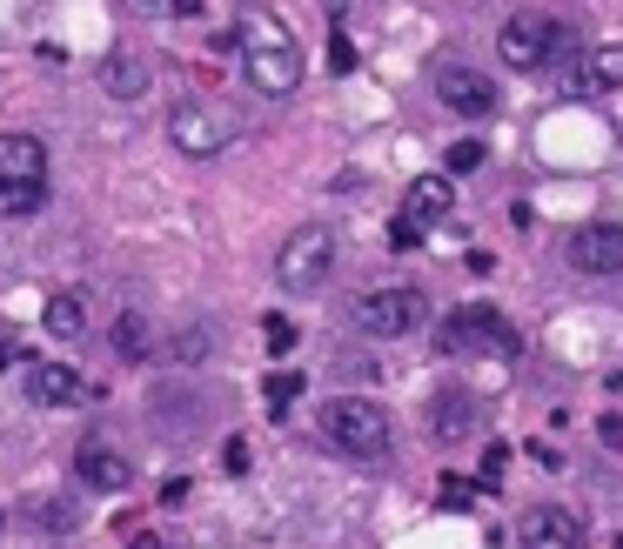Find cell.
I'll list each match as a JSON object with an SVG mask.
<instances>
[{
  "instance_id": "2e32d148",
  "label": "cell",
  "mask_w": 623,
  "mask_h": 549,
  "mask_svg": "<svg viewBox=\"0 0 623 549\" xmlns=\"http://www.w3.org/2000/svg\"><path fill=\"white\" fill-rule=\"evenodd\" d=\"M101 88H108L114 101H141V94H148V61L128 54V47H114L108 61H101Z\"/></svg>"
},
{
  "instance_id": "603a6c76",
  "label": "cell",
  "mask_w": 623,
  "mask_h": 549,
  "mask_svg": "<svg viewBox=\"0 0 623 549\" xmlns=\"http://www.w3.org/2000/svg\"><path fill=\"white\" fill-rule=\"evenodd\" d=\"M208 342H215V335H208V329H201V322H195V329H181L175 355H181V362H201V355H208Z\"/></svg>"
},
{
  "instance_id": "83f0119b",
  "label": "cell",
  "mask_w": 623,
  "mask_h": 549,
  "mask_svg": "<svg viewBox=\"0 0 623 549\" xmlns=\"http://www.w3.org/2000/svg\"><path fill=\"white\" fill-rule=\"evenodd\" d=\"M128 549H181L175 536H161V529H141V536H128Z\"/></svg>"
},
{
  "instance_id": "7402d4cb",
  "label": "cell",
  "mask_w": 623,
  "mask_h": 549,
  "mask_svg": "<svg viewBox=\"0 0 623 549\" xmlns=\"http://www.w3.org/2000/svg\"><path fill=\"white\" fill-rule=\"evenodd\" d=\"M262 335H268V355H289L295 349V322H282V315H268Z\"/></svg>"
},
{
  "instance_id": "ba28073f",
  "label": "cell",
  "mask_w": 623,
  "mask_h": 549,
  "mask_svg": "<svg viewBox=\"0 0 623 549\" xmlns=\"http://www.w3.org/2000/svg\"><path fill=\"white\" fill-rule=\"evenodd\" d=\"M496 47H503V67H516V74H543V67H557V54L570 47V34H563L550 14H510L503 34H496Z\"/></svg>"
},
{
  "instance_id": "e0dca14e",
  "label": "cell",
  "mask_w": 623,
  "mask_h": 549,
  "mask_svg": "<svg viewBox=\"0 0 623 549\" xmlns=\"http://www.w3.org/2000/svg\"><path fill=\"white\" fill-rule=\"evenodd\" d=\"M47 335H54V342H81V335H88V295H47Z\"/></svg>"
},
{
  "instance_id": "d4e9b609",
  "label": "cell",
  "mask_w": 623,
  "mask_h": 549,
  "mask_svg": "<svg viewBox=\"0 0 623 549\" xmlns=\"http://www.w3.org/2000/svg\"><path fill=\"white\" fill-rule=\"evenodd\" d=\"M329 67H335V74H349V67H356V41H349L342 27H335V41H329Z\"/></svg>"
},
{
  "instance_id": "8992f818",
  "label": "cell",
  "mask_w": 623,
  "mask_h": 549,
  "mask_svg": "<svg viewBox=\"0 0 623 549\" xmlns=\"http://www.w3.org/2000/svg\"><path fill=\"white\" fill-rule=\"evenodd\" d=\"M335 275V228L309 221V228H295L282 255H275V282L289 288V295H315V288Z\"/></svg>"
},
{
  "instance_id": "7a4b0ae2",
  "label": "cell",
  "mask_w": 623,
  "mask_h": 549,
  "mask_svg": "<svg viewBox=\"0 0 623 549\" xmlns=\"http://www.w3.org/2000/svg\"><path fill=\"white\" fill-rule=\"evenodd\" d=\"M242 134H248V114L235 108V101H222V94H195V101H181V108L168 114V141H175L181 154H195V161L228 154Z\"/></svg>"
},
{
  "instance_id": "ac0fdd59",
  "label": "cell",
  "mask_w": 623,
  "mask_h": 549,
  "mask_svg": "<svg viewBox=\"0 0 623 549\" xmlns=\"http://www.w3.org/2000/svg\"><path fill=\"white\" fill-rule=\"evenodd\" d=\"M148 349H155V329H148V315H141V308H128V315L114 322V355H128V362H141Z\"/></svg>"
},
{
  "instance_id": "52a82bcc",
  "label": "cell",
  "mask_w": 623,
  "mask_h": 549,
  "mask_svg": "<svg viewBox=\"0 0 623 549\" xmlns=\"http://www.w3.org/2000/svg\"><path fill=\"white\" fill-rule=\"evenodd\" d=\"M423 288L409 282H389V288H369L356 308H349V322H356L362 335H376V342H402V335L423 329Z\"/></svg>"
},
{
  "instance_id": "f546056e",
  "label": "cell",
  "mask_w": 623,
  "mask_h": 549,
  "mask_svg": "<svg viewBox=\"0 0 623 549\" xmlns=\"http://www.w3.org/2000/svg\"><path fill=\"white\" fill-rule=\"evenodd\" d=\"M222 462H228V476H242V469H248V449H242V442H228Z\"/></svg>"
},
{
  "instance_id": "f1b7e54d",
  "label": "cell",
  "mask_w": 623,
  "mask_h": 549,
  "mask_svg": "<svg viewBox=\"0 0 623 549\" xmlns=\"http://www.w3.org/2000/svg\"><path fill=\"white\" fill-rule=\"evenodd\" d=\"M14 362H27V355H21V335L0 329V369H14Z\"/></svg>"
},
{
  "instance_id": "6da1fadb",
  "label": "cell",
  "mask_w": 623,
  "mask_h": 549,
  "mask_svg": "<svg viewBox=\"0 0 623 549\" xmlns=\"http://www.w3.org/2000/svg\"><path fill=\"white\" fill-rule=\"evenodd\" d=\"M228 47H235V61H242V81L268 101H289L302 88V41L289 34V21L275 14V7H235V21H228Z\"/></svg>"
},
{
  "instance_id": "9a60e30c",
  "label": "cell",
  "mask_w": 623,
  "mask_h": 549,
  "mask_svg": "<svg viewBox=\"0 0 623 549\" xmlns=\"http://www.w3.org/2000/svg\"><path fill=\"white\" fill-rule=\"evenodd\" d=\"M449 201H456V195H449V175H423V181H409V201H402V215H409V221H416V228L429 235V228L449 215Z\"/></svg>"
},
{
  "instance_id": "9c48e42d",
  "label": "cell",
  "mask_w": 623,
  "mask_h": 549,
  "mask_svg": "<svg viewBox=\"0 0 623 549\" xmlns=\"http://www.w3.org/2000/svg\"><path fill=\"white\" fill-rule=\"evenodd\" d=\"M563 94H610L623 88V47H563L557 54Z\"/></svg>"
},
{
  "instance_id": "277c9868",
  "label": "cell",
  "mask_w": 623,
  "mask_h": 549,
  "mask_svg": "<svg viewBox=\"0 0 623 549\" xmlns=\"http://www.w3.org/2000/svg\"><path fill=\"white\" fill-rule=\"evenodd\" d=\"M436 349H443V355H490V362H516L523 335L503 322V308L469 302V308H449L443 322H436Z\"/></svg>"
},
{
  "instance_id": "5b68a950",
  "label": "cell",
  "mask_w": 623,
  "mask_h": 549,
  "mask_svg": "<svg viewBox=\"0 0 623 549\" xmlns=\"http://www.w3.org/2000/svg\"><path fill=\"white\" fill-rule=\"evenodd\" d=\"M322 436H329L342 456L376 462V456H389V409L369 402V396H329L322 402Z\"/></svg>"
},
{
  "instance_id": "30bf717a",
  "label": "cell",
  "mask_w": 623,
  "mask_h": 549,
  "mask_svg": "<svg viewBox=\"0 0 623 549\" xmlns=\"http://www.w3.org/2000/svg\"><path fill=\"white\" fill-rule=\"evenodd\" d=\"M563 262L577 268V275H590V282L623 275V228L617 221H583L577 235L563 242Z\"/></svg>"
},
{
  "instance_id": "484cf974",
  "label": "cell",
  "mask_w": 623,
  "mask_h": 549,
  "mask_svg": "<svg viewBox=\"0 0 623 549\" xmlns=\"http://www.w3.org/2000/svg\"><path fill=\"white\" fill-rule=\"evenodd\" d=\"M503 469H510V442H490V456H483V483H503Z\"/></svg>"
},
{
  "instance_id": "ffe728a7",
  "label": "cell",
  "mask_w": 623,
  "mask_h": 549,
  "mask_svg": "<svg viewBox=\"0 0 623 549\" xmlns=\"http://www.w3.org/2000/svg\"><path fill=\"white\" fill-rule=\"evenodd\" d=\"M141 21H188V14H201V0H128Z\"/></svg>"
},
{
  "instance_id": "3957f363",
  "label": "cell",
  "mask_w": 623,
  "mask_h": 549,
  "mask_svg": "<svg viewBox=\"0 0 623 549\" xmlns=\"http://www.w3.org/2000/svg\"><path fill=\"white\" fill-rule=\"evenodd\" d=\"M47 208V148L34 134H0V221H27Z\"/></svg>"
},
{
  "instance_id": "d6986e66",
  "label": "cell",
  "mask_w": 623,
  "mask_h": 549,
  "mask_svg": "<svg viewBox=\"0 0 623 549\" xmlns=\"http://www.w3.org/2000/svg\"><path fill=\"white\" fill-rule=\"evenodd\" d=\"M443 442H456V436H469L476 429V409H469V396H443L436 402V422H429Z\"/></svg>"
},
{
  "instance_id": "8fae6325",
  "label": "cell",
  "mask_w": 623,
  "mask_h": 549,
  "mask_svg": "<svg viewBox=\"0 0 623 549\" xmlns=\"http://www.w3.org/2000/svg\"><path fill=\"white\" fill-rule=\"evenodd\" d=\"M436 94H443V108L463 114V121H490L496 114V81L483 74V67H469V61L436 67Z\"/></svg>"
},
{
  "instance_id": "4316f807",
  "label": "cell",
  "mask_w": 623,
  "mask_h": 549,
  "mask_svg": "<svg viewBox=\"0 0 623 549\" xmlns=\"http://www.w3.org/2000/svg\"><path fill=\"white\" fill-rule=\"evenodd\" d=\"M389 242H396L402 255H409V248H423V228H416L409 215H396V228H389Z\"/></svg>"
},
{
  "instance_id": "5bb4252c",
  "label": "cell",
  "mask_w": 623,
  "mask_h": 549,
  "mask_svg": "<svg viewBox=\"0 0 623 549\" xmlns=\"http://www.w3.org/2000/svg\"><path fill=\"white\" fill-rule=\"evenodd\" d=\"M128 456L121 449H108V442H81L74 449V483L94 489V496H114V489H128Z\"/></svg>"
},
{
  "instance_id": "cb8c5ba5",
  "label": "cell",
  "mask_w": 623,
  "mask_h": 549,
  "mask_svg": "<svg viewBox=\"0 0 623 549\" xmlns=\"http://www.w3.org/2000/svg\"><path fill=\"white\" fill-rule=\"evenodd\" d=\"M449 168H456V175L483 168V141H456V148H449Z\"/></svg>"
},
{
  "instance_id": "4fadbf2b",
  "label": "cell",
  "mask_w": 623,
  "mask_h": 549,
  "mask_svg": "<svg viewBox=\"0 0 623 549\" xmlns=\"http://www.w3.org/2000/svg\"><path fill=\"white\" fill-rule=\"evenodd\" d=\"M516 543L523 549H583V523L570 516V509H557V503H536V509H523Z\"/></svg>"
},
{
  "instance_id": "7c38bea8",
  "label": "cell",
  "mask_w": 623,
  "mask_h": 549,
  "mask_svg": "<svg viewBox=\"0 0 623 549\" xmlns=\"http://www.w3.org/2000/svg\"><path fill=\"white\" fill-rule=\"evenodd\" d=\"M21 396L34 402V409H74V402H88V382L74 375V362H41V355H27Z\"/></svg>"
},
{
  "instance_id": "44dd1931",
  "label": "cell",
  "mask_w": 623,
  "mask_h": 549,
  "mask_svg": "<svg viewBox=\"0 0 623 549\" xmlns=\"http://www.w3.org/2000/svg\"><path fill=\"white\" fill-rule=\"evenodd\" d=\"M262 396H268V409H289V402L295 396H302V375H282V369H275V375H268V382H262Z\"/></svg>"
}]
</instances>
